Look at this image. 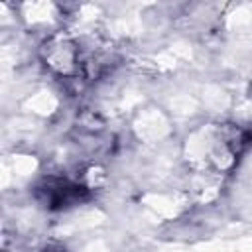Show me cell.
<instances>
[{
  "label": "cell",
  "mask_w": 252,
  "mask_h": 252,
  "mask_svg": "<svg viewBox=\"0 0 252 252\" xmlns=\"http://www.w3.org/2000/svg\"><path fill=\"white\" fill-rule=\"evenodd\" d=\"M187 142L191 165L197 171L220 175L248 150L252 144V130L236 122H224L195 132Z\"/></svg>",
  "instance_id": "1"
},
{
  "label": "cell",
  "mask_w": 252,
  "mask_h": 252,
  "mask_svg": "<svg viewBox=\"0 0 252 252\" xmlns=\"http://www.w3.org/2000/svg\"><path fill=\"white\" fill-rule=\"evenodd\" d=\"M39 59L61 79H77L83 69L81 43L67 32H51L39 45Z\"/></svg>",
  "instance_id": "2"
},
{
  "label": "cell",
  "mask_w": 252,
  "mask_h": 252,
  "mask_svg": "<svg viewBox=\"0 0 252 252\" xmlns=\"http://www.w3.org/2000/svg\"><path fill=\"white\" fill-rule=\"evenodd\" d=\"M89 193L91 189H87L81 181L59 175L43 177L35 187V199L51 211H63L67 207L79 205L81 201L89 199Z\"/></svg>",
  "instance_id": "3"
},
{
  "label": "cell",
  "mask_w": 252,
  "mask_h": 252,
  "mask_svg": "<svg viewBox=\"0 0 252 252\" xmlns=\"http://www.w3.org/2000/svg\"><path fill=\"white\" fill-rule=\"evenodd\" d=\"M41 252H65V248L59 246V244H47V246L41 248Z\"/></svg>",
  "instance_id": "4"
}]
</instances>
